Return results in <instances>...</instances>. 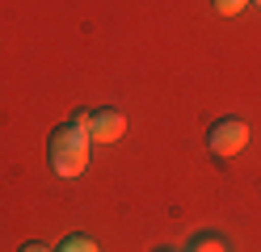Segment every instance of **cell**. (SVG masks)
<instances>
[{
    "label": "cell",
    "instance_id": "obj_3",
    "mask_svg": "<svg viewBox=\"0 0 261 252\" xmlns=\"http://www.w3.org/2000/svg\"><path fill=\"white\" fill-rule=\"evenodd\" d=\"M122 134H126V118H122L118 109H97V114H93L89 139H97V143H118Z\"/></svg>",
    "mask_w": 261,
    "mask_h": 252
},
{
    "label": "cell",
    "instance_id": "obj_9",
    "mask_svg": "<svg viewBox=\"0 0 261 252\" xmlns=\"http://www.w3.org/2000/svg\"><path fill=\"white\" fill-rule=\"evenodd\" d=\"M257 9H261V0H257Z\"/></svg>",
    "mask_w": 261,
    "mask_h": 252
},
{
    "label": "cell",
    "instance_id": "obj_1",
    "mask_svg": "<svg viewBox=\"0 0 261 252\" xmlns=\"http://www.w3.org/2000/svg\"><path fill=\"white\" fill-rule=\"evenodd\" d=\"M89 130H80L76 122L68 126H59L51 134V168H55V177H80L89 168Z\"/></svg>",
    "mask_w": 261,
    "mask_h": 252
},
{
    "label": "cell",
    "instance_id": "obj_2",
    "mask_svg": "<svg viewBox=\"0 0 261 252\" xmlns=\"http://www.w3.org/2000/svg\"><path fill=\"white\" fill-rule=\"evenodd\" d=\"M244 143H249V126H244L240 118H219V122L211 126V134H206L211 156H219V160L240 156V151H244Z\"/></svg>",
    "mask_w": 261,
    "mask_h": 252
},
{
    "label": "cell",
    "instance_id": "obj_5",
    "mask_svg": "<svg viewBox=\"0 0 261 252\" xmlns=\"http://www.w3.org/2000/svg\"><path fill=\"white\" fill-rule=\"evenodd\" d=\"M59 252H97V244L89 240V235H68V240L59 244Z\"/></svg>",
    "mask_w": 261,
    "mask_h": 252
},
{
    "label": "cell",
    "instance_id": "obj_6",
    "mask_svg": "<svg viewBox=\"0 0 261 252\" xmlns=\"http://www.w3.org/2000/svg\"><path fill=\"white\" fill-rule=\"evenodd\" d=\"M244 5H249V0H215V9H219L223 17H236V13L244 9Z\"/></svg>",
    "mask_w": 261,
    "mask_h": 252
},
{
    "label": "cell",
    "instance_id": "obj_4",
    "mask_svg": "<svg viewBox=\"0 0 261 252\" xmlns=\"http://www.w3.org/2000/svg\"><path fill=\"white\" fill-rule=\"evenodd\" d=\"M190 252H227V244L219 240V235H194Z\"/></svg>",
    "mask_w": 261,
    "mask_h": 252
},
{
    "label": "cell",
    "instance_id": "obj_8",
    "mask_svg": "<svg viewBox=\"0 0 261 252\" xmlns=\"http://www.w3.org/2000/svg\"><path fill=\"white\" fill-rule=\"evenodd\" d=\"M21 252H51V248H42V244H25Z\"/></svg>",
    "mask_w": 261,
    "mask_h": 252
},
{
    "label": "cell",
    "instance_id": "obj_7",
    "mask_svg": "<svg viewBox=\"0 0 261 252\" xmlns=\"http://www.w3.org/2000/svg\"><path fill=\"white\" fill-rule=\"evenodd\" d=\"M72 122H76V126H80V130H89V126H93V114H89V109H80V114H76V118H72Z\"/></svg>",
    "mask_w": 261,
    "mask_h": 252
}]
</instances>
